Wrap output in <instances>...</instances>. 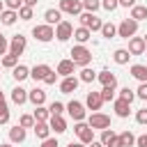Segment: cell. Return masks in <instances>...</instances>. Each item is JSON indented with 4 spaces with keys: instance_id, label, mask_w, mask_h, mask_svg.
I'll use <instances>...</instances> for the list:
<instances>
[{
    "instance_id": "obj_1",
    "label": "cell",
    "mask_w": 147,
    "mask_h": 147,
    "mask_svg": "<svg viewBox=\"0 0 147 147\" xmlns=\"http://www.w3.org/2000/svg\"><path fill=\"white\" fill-rule=\"evenodd\" d=\"M71 60H74L76 67H87V64L92 62V51L85 48L83 44H78V46L71 48Z\"/></svg>"
},
{
    "instance_id": "obj_2",
    "label": "cell",
    "mask_w": 147,
    "mask_h": 147,
    "mask_svg": "<svg viewBox=\"0 0 147 147\" xmlns=\"http://www.w3.org/2000/svg\"><path fill=\"white\" fill-rule=\"evenodd\" d=\"M80 25H83V28H87L90 32H101V28H103V21H101L96 14L83 11V14H80Z\"/></svg>"
},
{
    "instance_id": "obj_3",
    "label": "cell",
    "mask_w": 147,
    "mask_h": 147,
    "mask_svg": "<svg viewBox=\"0 0 147 147\" xmlns=\"http://www.w3.org/2000/svg\"><path fill=\"white\" fill-rule=\"evenodd\" d=\"M74 133L78 136V142H83V145H90V142L94 140V129H92L90 124H85V122H76Z\"/></svg>"
},
{
    "instance_id": "obj_4",
    "label": "cell",
    "mask_w": 147,
    "mask_h": 147,
    "mask_svg": "<svg viewBox=\"0 0 147 147\" xmlns=\"http://www.w3.org/2000/svg\"><path fill=\"white\" fill-rule=\"evenodd\" d=\"M32 37L37 39V41H51L53 37H55V28L53 25H48V23H44V25H34L32 28Z\"/></svg>"
},
{
    "instance_id": "obj_5",
    "label": "cell",
    "mask_w": 147,
    "mask_h": 147,
    "mask_svg": "<svg viewBox=\"0 0 147 147\" xmlns=\"http://www.w3.org/2000/svg\"><path fill=\"white\" fill-rule=\"evenodd\" d=\"M136 32H138V21H133V18H124V21L117 25V34H119L122 39H131Z\"/></svg>"
},
{
    "instance_id": "obj_6",
    "label": "cell",
    "mask_w": 147,
    "mask_h": 147,
    "mask_svg": "<svg viewBox=\"0 0 147 147\" xmlns=\"http://www.w3.org/2000/svg\"><path fill=\"white\" fill-rule=\"evenodd\" d=\"M60 11L71 14V16H80L83 14V0H60Z\"/></svg>"
},
{
    "instance_id": "obj_7",
    "label": "cell",
    "mask_w": 147,
    "mask_h": 147,
    "mask_svg": "<svg viewBox=\"0 0 147 147\" xmlns=\"http://www.w3.org/2000/svg\"><path fill=\"white\" fill-rule=\"evenodd\" d=\"M87 124L92 126V129H110V117L108 115H103V113H92L90 117H87Z\"/></svg>"
},
{
    "instance_id": "obj_8",
    "label": "cell",
    "mask_w": 147,
    "mask_h": 147,
    "mask_svg": "<svg viewBox=\"0 0 147 147\" xmlns=\"http://www.w3.org/2000/svg\"><path fill=\"white\" fill-rule=\"evenodd\" d=\"M126 51H129L131 55H145V51H147V41H145V37H131Z\"/></svg>"
},
{
    "instance_id": "obj_9",
    "label": "cell",
    "mask_w": 147,
    "mask_h": 147,
    "mask_svg": "<svg viewBox=\"0 0 147 147\" xmlns=\"http://www.w3.org/2000/svg\"><path fill=\"white\" fill-rule=\"evenodd\" d=\"M67 113L71 115L74 122H83V119H85V106H83L80 101H69V103H67Z\"/></svg>"
},
{
    "instance_id": "obj_10",
    "label": "cell",
    "mask_w": 147,
    "mask_h": 147,
    "mask_svg": "<svg viewBox=\"0 0 147 147\" xmlns=\"http://www.w3.org/2000/svg\"><path fill=\"white\" fill-rule=\"evenodd\" d=\"M55 37H57L60 41H67L69 37H74V25H71L69 21H62L60 25H55Z\"/></svg>"
},
{
    "instance_id": "obj_11",
    "label": "cell",
    "mask_w": 147,
    "mask_h": 147,
    "mask_svg": "<svg viewBox=\"0 0 147 147\" xmlns=\"http://www.w3.org/2000/svg\"><path fill=\"white\" fill-rule=\"evenodd\" d=\"M85 106L92 110V113H99L101 106H103V99H101V92H87V99H85Z\"/></svg>"
},
{
    "instance_id": "obj_12",
    "label": "cell",
    "mask_w": 147,
    "mask_h": 147,
    "mask_svg": "<svg viewBox=\"0 0 147 147\" xmlns=\"http://www.w3.org/2000/svg\"><path fill=\"white\" fill-rule=\"evenodd\" d=\"M25 46H28L25 37H23V34H14V37H11V41H9V53L21 55V53L25 51Z\"/></svg>"
},
{
    "instance_id": "obj_13",
    "label": "cell",
    "mask_w": 147,
    "mask_h": 147,
    "mask_svg": "<svg viewBox=\"0 0 147 147\" xmlns=\"http://www.w3.org/2000/svg\"><path fill=\"white\" fill-rule=\"evenodd\" d=\"M96 80H99L103 87H117V76H115L113 71H108V69L99 71V74H96Z\"/></svg>"
},
{
    "instance_id": "obj_14",
    "label": "cell",
    "mask_w": 147,
    "mask_h": 147,
    "mask_svg": "<svg viewBox=\"0 0 147 147\" xmlns=\"http://www.w3.org/2000/svg\"><path fill=\"white\" fill-rule=\"evenodd\" d=\"M74 69H76V64H74V60H71V57H69V60H60V62H57V74H60L62 78L74 76Z\"/></svg>"
},
{
    "instance_id": "obj_15",
    "label": "cell",
    "mask_w": 147,
    "mask_h": 147,
    "mask_svg": "<svg viewBox=\"0 0 147 147\" xmlns=\"http://www.w3.org/2000/svg\"><path fill=\"white\" fill-rule=\"evenodd\" d=\"M51 71H53V69H51L48 64H34V67L30 69V76H32L34 83H37V80H46V76H48Z\"/></svg>"
},
{
    "instance_id": "obj_16",
    "label": "cell",
    "mask_w": 147,
    "mask_h": 147,
    "mask_svg": "<svg viewBox=\"0 0 147 147\" xmlns=\"http://www.w3.org/2000/svg\"><path fill=\"white\" fill-rule=\"evenodd\" d=\"M48 126H51V131H55V133H64V131H67V119H64L62 115H51Z\"/></svg>"
},
{
    "instance_id": "obj_17",
    "label": "cell",
    "mask_w": 147,
    "mask_h": 147,
    "mask_svg": "<svg viewBox=\"0 0 147 147\" xmlns=\"http://www.w3.org/2000/svg\"><path fill=\"white\" fill-rule=\"evenodd\" d=\"M78 83H80V78H76V76H69V78H64V80L60 83V92H62V94H71V92H76Z\"/></svg>"
},
{
    "instance_id": "obj_18",
    "label": "cell",
    "mask_w": 147,
    "mask_h": 147,
    "mask_svg": "<svg viewBox=\"0 0 147 147\" xmlns=\"http://www.w3.org/2000/svg\"><path fill=\"white\" fill-rule=\"evenodd\" d=\"M28 101H32L34 108H37V106H44V101H46V92H44L41 87H34V90L28 92Z\"/></svg>"
},
{
    "instance_id": "obj_19",
    "label": "cell",
    "mask_w": 147,
    "mask_h": 147,
    "mask_svg": "<svg viewBox=\"0 0 147 147\" xmlns=\"http://www.w3.org/2000/svg\"><path fill=\"white\" fill-rule=\"evenodd\" d=\"M129 113H131V103L117 96V99H115V115H117V117H129Z\"/></svg>"
},
{
    "instance_id": "obj_20",
    "label": "cell",
    "mask_w": 147,
    "mask_h": 147,
    "mask_svg": "<svg viewBox=\"0 0 147 147\" xmlns=\"http://www.w3.org/2000/svg\"><path fill=\"white\" fill-rule=\"evenodd\" d=\"M44 18H46L48 25H60L62 23V11L60 9H46L44 11Z\"/></svg>"
},
{
    "instance_id": "obj_21",
    "label": "cell",
    "mask_w": 147,
    "mask_h": 147,
    "mask_svg": "<svg viewBox=\"0 0 147 147\" xmlns=\"http://www.w3.org/2000/svg\"><path fill=\"white\" fill-rule=\"evenodd\" d=\"M11 101H14L16 106H23V103L28 101V90H23V87H14V90H11Z\"/></svg>"
},
{
    "instance_id": "obj_22",
    "label": "cell",
    "mask_w": 147,
    "mask_h": 147,
    "mask_svg": "<svg viewBox=\"0 0 147 147\" xmlns=\"http://www.w3.org/2000/svg\"><path fill=\"white\" fill-rule=\"evenodd\" d=\"M34 133H37L39 140L51 138V126H48V122H37V124H34Z\"/></svg>"
},
{
    "instance_id": "obj_23",
    "label": "cell",
    "mask_w": 147,
    "mask_h": 147,
    "mask_svg": "<svg viewBox=\"0 0 147 147\" xmlns=\"http://www.w3.org/2000/svg\"><path fill=\"white\" fill-rule=\"evenodd\" d=\"M9 140H11V142H23V140H25V129H23L21 124L11 126V129H9Z\"/></svg>"
},
{
    "instance_id": "obj_24",
    "label": "cell",
    "mask_w": 147,
    "mask_h": 147,
    "mask_svg": "<svg viewBox=\"0 0 147 147\" xmlns=\"http://www.w3.org/2000/svg\"><path fill=\"white\" fill-rule=\"evenodd\" d=\"M131 76L140 83H147V67L145 64H133L131 67Z\"/></svg>"
},
{
    "instance_id": "obj_25",
    "label": "cell",
    "mask_w": 147,
    "mask_h": 147,
    "mask_svg": "<svg viewBox=\"0 0 147 147\" xmlns=\"http://www.w3.org/2000/svg\"><path fill=\"white\" fill-rule=\"evenodd\" d=\"M90 37H92V32H90L87 28H83V25L74 30V39H76L78 44H85V41H90Z\"/></svg>"
},
{
    "instance_id": "obj_26",
    "label": "cell",
    "mask_w": 147,
    "mask_h": 147,
    "mask_svg": "<svg viewBox=\"0 0 147 147\" xmlns=\"http://www.w3.org/2000/svg\"><path fill=\"white\" fill-rule=\"evenodd\" d=\"M32 117H34V122H48L51 119V110L44 108V106H37L34 113H32Z\"/></svg>"
},
{
    "instance_id": "obj_27",
    "label": "cell",
    "mask_w": 147,
    "mask_h": 147,
    "mask_svg": "<svg viewBox=\"0 0 147 147\" xmlns=\"http://www.w3.org/2000/svg\"><path fill=\"white\" fill-rule=\"evenodd\" d=\"M16 18H18V11H14V9H5V11L0 14V21H2L5 25H14Z\"/></svg>"
},
{
    "instance_id": "obj_28",
    "label": "cell",
    "mask_w": 147,
    "mask_h": 147,
    "mask_svg": "<svg viewBox=\"0 0 147 147\" xmlns=\"http://www.w3.org/2000/svg\"><path fill=\"white\" fill-rule=\"evenodd\" d=\"M11 76L21 83V80H25V78L30 76V69H28L25 64H18V67H14V69H11Z\"/></svg>"
},
{
    "instance_id": "obj_29",
    "label": "cell",
    "mask_w": 147,
    "mask_h": 147,
    "mask_svg": "<svg viewBox=\"0 0 147 147\" xmlns=\"http://www.w3.org/2000/svg\"><path fill=\"white\" fill-rule=\"evenodd\" d=\"M78 78H80V83H94V80H96V71L90 69V67H83Z\"/></svg>"
},
{
    "instance_id": "obj_30",
    "label": "cell",
    "mask_w": 147,
    "mask_h": 147,
    "mask_svg": "<svg viewBox=\"0 0 147 147\" xmlns=\"http://www.w3.org/2000/svg\"><path fill=\"white\" fill-rule=\"evenodd\" d=\"M129 57H131V53H129L126 48H117V51L113 53V60H115L117 64H126V62H129Z\"/></svg>"
},
{
    "instance_id": "obj_31",
    "label": "cell",
    "mask_w": 147,
    "mask_h": 147,
    "mask_svg": "<svg viewBox=\"0 0 147 147\" xmlns=\"http://www.w3.org/2000/svg\"><path fill=\"white\" fill-rule=\"evenodd\" d=\"M129 18H133V21H142V18H147V7H142V5L131 7V16H129Z\"/></svg>"
},
{
    "instance_id": "obj_32",
    "label": "cell",
    "mask_w": 147,
    "mask_h": 147,
    "mask_svg": "<svg viewBox=\"0 0 147 147\" xmlns=\"http://www.w3.org/2000/svg\"><path fill=\"white\" fill-rule=\"evenodd\" d=\"M2 67H7V69H14V67H18V55H14V53H7V55H2Z\"/></svg>"
},
{
    "instance_id": "obj_33",
    "label": "cell",
    "mask_w": 147,
    "mask_h": 147,
    "mask_svg": "<svg viewBox=\"0 0 147 147\" xmlns=\"http://www.w3.org/2000/svg\"><path fill=\"white\" fill-rule=\"evenodd\" d=\"M119 140H122V147H133L136 145V136L131 131H122L119 133Z\"/></svg>"
},
{
    "instance_id": "obj_34",
    "label": "cell",
    "mask_w": 147,
    "mask_h": 147,
    "mask_svg": "<svg viewBox=\"0 0 147 147\" xmlns=\"http://www.w3.org/2000/svg\"><path fill=\"white\" fill-rule=\"evenodd\" d=\"M115 136H117V133H115L113 129H103V131H101V142H103V147H108V145L113 142Z\"/></svg>"
},
{
    "instance_id": "obj_35",
    "label": "cell",
    "mask_w": 147,
    "mask_h": 147,
    "mask_svg": "<svg viewBox=\"0 0 147 147\" xmlns=\"http://www.w3.org/2000/svg\"><path fill=\"white\" fill-rule=\"evenodd\" d=\"M99 7H101V0H83V9L90 14H94Z\"/></svg>"
},
{
    "instance_id": "obj_36",
    "label": "cell",
    "mask_w": 147,
    "mask_h": 147,
    "mask_svg": "<svg viewBox=\"0 0 147 147\" xmlns=\"http://www.w3.org/2000/svg\"><path fill=\"white\" fill-rule=\"evenodd\" d=\"M101 34H103L106 39H110V37H115V34H117V28H115L113 23H103V28H101Z\"/></svg>"
},
{
    "instance_id": "obj_37",
    "label": "cell",
    "mask_w": 147,
    "mask_h": 147,
    "mask_svg": "<svg viewBox=\"0 0 147 147\" xmlns=\"http://www.w3.org/2000/svg\"><path fill=\"white\" fill-rule=\"evenodd\" d=\"M18 124H21L23 129H34V124H37V122H34V117H32V115H21Z\"/></svg>"
},
{
    "instance_id": "obj_38",
    "label": "cell",
    "mask_w": 147,
    "mask_h": 147,
    "mask_svg": "<svg viewBox=\"0 0 147 147\" xmlns=\"http://www.w3.org/2000/svg\"><path fill=\"white\" fill-rule=\"evenodd\" d=\"M32 9H34V7L23 5V7L18 9V18H21V21H30V18H32Z\"/></svg>"
},
{
    "instance_id": "obj_39",
    "label": "cell",
    "mask_w": 147,
    "mask_h": 147,
    "mask_svg": "<svg viewBox=\"0 0 147 147\" xmlns=\"http://www.w3.org/2000/svg\"><path fill=\"white\" fill-rule=\"evenodd\" d=\"M119 99H124V101L131 103V101L136 99V92H133L131 87H122V90H119Z\"/></svg>"
},
{
    "instance_id": "obj_40",
    "label": "cell",
    "mask_w": 147,
    "mask_h": 147,
    "mask_svg": "<svg viewBox=\"0 0 147 147\" xmlns=\"http://www.w3.org/2000/svg\"><path fill=\"white\" fill-rule=\"evenodd\" d=\"M101 99L103 101H115V87H101Z\"/></svg>"
},
{
    "instance_id": "obj_41",
    "label": "cell",
    "mask_w": 147,
    "mask_h": 147,
    "mask_svg": "<svg viewBox=\"0 0 147 147\" xmlns=\"http://www.w3.org/2000/svg\"><path fill=\"white\" fill-rule=\"evenodd\" d=\"M64 108H67V106H64V103H60V101H53V103L48 106L51 115H62V113H64Z\"/></svg>"
},
{
    "instance_id": "obj_42",
    "label": "cell",
    "mask_w": 147,
    "mask_h": 147,
    "mask_svg": "<svg viewBox=\"0 0 147 147\" xmlns=\"http://www.w3.org/2000/svg\"><path fill=\"white\" fill-rule=\"evenodd\" d=\"M101 7H103L106 11H115V9L119 7V0H101Z\"/></svg>"
},
{
    "instance_id": "obj_43",
    "label": "cell",
    "mask_w": 147,
    "mask_h": 147,
    "mask_svg": "<svg viewBox=\"0 0 147 147\" xmlns=\"http://www.w3.org/2000/svg\"><path fill=\"white\" fill-rule=\"evenodd\" d=\"M136 122H138V124H147V108H140V110L136 113Z\"/></svg>"
},
{
    "instance_id": "obj_44",
    "label": "cell",
    "mask_w": 147,
    "mask_h": 147,
    "mask_svg": "<svg viewBox=\"0 0 147 147\" xmlns=\"http://www.w3.org/2000/svg\"><path fill=\"white\" fill-rule=\"evenodd\" d=\"M7 122H9V108L5 103V106H0V124H7Z\"/></svg>"
},
{
    "instance_id": "obj_45",
    "label": "cell",
    "mask_w": 147,
    "mask_h": 147,
    "mask_svg": "<svg viewBox=\"0 0 147 147\" xmlns=\"http://www.w3.org/2000/svg\"><path fill=\"white\" fill-rule=\"evenodd\" d=\"M5 5H7V9H14V11H18V9L23 7V0H5Z\"/></svg>"
},
{
    "instance_id": "obj_46",
    "label": "cell",
    "mask_w": 147,
    "mask_h": 147,
    "mask_svg": "<svg viewBox=\"0 0 147 147\" xmlns=\"http://www.w3.org/2000/svg\"><path fill=\"white\" fill-rule=\"evenodd\" d=\"M136 96H138V99H145V101H147V83H140V87L136 90Z\"/></svg>"
},
{
    "instance_id": "obj_47",
    "label": "cell",
    "mask_w": 147,
    "mask_h": 147,
    "mask_svg": "<svg viewBox=\"0 0 147 147\" xmlns=\"http://www.w3.org/2000/svg\"><path fill=\"white\" fill-rule=\"evenodd\" d=\"M7 51H9V41L0 34V55H7Z\"/></svg>"
},
{
    "instance_id": "obj_48",
    "label": "cell",
    "mask_w": 147,
    "mask_h": 147,
    "mask_svg": "<svg viewBox=\"0 0 147 147\" xmlns=\"http://www.w3.org/2000/svg\"><path fill=\"white\" fill-rule=\"evenodd\" d=\"M57 76H60L57 71H51V74L46 76V80H44V83H46V85H55V80H57Z\"/></svg>"
},
{
    "instance_id": "obj_49",
    "label": "cell",
    "mask_w": 147,
    "mask_h": 147,
    "mask_svg": "<svg viewBox=\"0 0 147 147\" xmlns=\"http://www.w3.org/2000/svg\"><path fill=\"white\" fill-rule=\"evenodd\" d=\"M41 147H57V140L55 138H46V140H41Z\"/></svg>"
},
{
    "instance_id": "obj_50",
    "label": "cell",
    "mask_w": 147,
    "mask_h": 147,
    "mask_svg": "<svg viewBox=\"0 0 147 147\" xmlns=\"http://www.w3.org/2000/svg\"><path fill=\"white\" fill-rule=\"evenodd\" d=\"M136 145H138V147H147V133L140 136V138H136Z\"/></svg>"
},
{
    "instance_id": "obj_51",
    "label": "cell",
    "mask_w": 147,
    "mask_h": 147,
    "mask_svg": "<svg viewBox=\"0 0 147 147\" xmlns=\"http://www.w3.org/2000/svg\"><path fill=\"white\" fill-rule=\"evenodd\" d=\"M119 7H136V0H119Z\"/></svg>"
},
{
    "instance_id": "obj_52",
    "label": "cell",
    "mask_w": 147,
    "mask_h": 147,
    "mask_svg": "<svg viewBox=\"0 0 147 147\" xmlns=\"http://www.w3.org/2000/svg\"><path fill=\"white\" fill-rule=\"evenodd\" d=\"M108 147H122V140H119V136H115V138H113V142H110Z\"/></svg>"
},
{
    "instance_id": "obj_53",
    "label": "cell",
    "mask_w": 147,
    "mask_h": 147,
    "mask_svg": "<svg viewBox=\"0 0 147 147\" xmlns=\"http://www.w3.org/2000/svg\"><path fill=\"white\" fill-rule=\"evenodd\" d=\"M39 0H23V5H28V7H34Z\"/></svg>"
},
{
    "instance_id": "obj_54",
    "label": "cell",
    "mask_w": 147,
    "mask_h": 147,
    "mask_svg": "<svg viewBox=\"0 0 147 147\" xmlns=\"http://www.w3.org/2000/svg\"><path fill=\"white\" fill-rule=\"evenodd\" d=\"M87 147H103V142H101V140H99V142H96V140H92Z\"/></svg>"
},
{
    "instance_id": "obj_55",
    "label": "cell",
    "mask_w": 147,
    "mask_h": 147,
    "mask_svg": "<svg viewBox=\"0 0 147 147\" xmlns=\"http://www.w3.org/2000/svg\"><path fill=\"white\" fill-rule=\"evenodd\" d=\"M67 147H87V145H83V142H69Z\"/></svg>"
},
{
    "instance_id": "obj_56",
    "label": "cell",
    "mask_w": 147,
    "mask_h": 147,
    "mask_svg": "<svg viewBox=\"0 0 147 147\" xmlns=\"http://www.w3.org/2000/svg\"><path fill=\"white\" fill-rule=\"evenodd\" d=\"M5 103H7V101H5V94L0 92V106H5Z\"/></svg>"
},
{
    "instance_id": "obj_57",
    "label": "cell",
    "mask_w": 147,
    "mask_h": 147,
    "mask_svg": "<svg viewBox=\"0 0 147 147\" xmlns=\"http://www.w3.org/2000/svg\"><path fill=\"white\" fill-rule=\"evenodd\" d=\"M5 11V0H0V14Z\"/></svg>"
},
{
    "instance_id": "obj_58",
    "label": "cell",
    "mask_w": 147,
    "mask_h": 147,
    "mask_svg": "<svg viewBox=\"0 0 147 147\" xmlns=\"http://www.w3.org/2000/svg\"><path fill=\"white\" fill-rule=\"evenodd\" d=\"M0 147H11V142H2V145H0Z\"/></svg>"
},
{
    "instance_id": "obj_59",
    "label": "cell",
    "mask_w": 147,
    "mask_h": 147,
    "mask_svg": "<svg viewBox=\"0 0 147 147\" xmlns=\"http://www.w3.org/2000/svg\"><path fill=\"white\" fill-rule=\"evenodd\" d=\"M145 41H147V34H145Z\"/></svg>"
}]
</instances>
